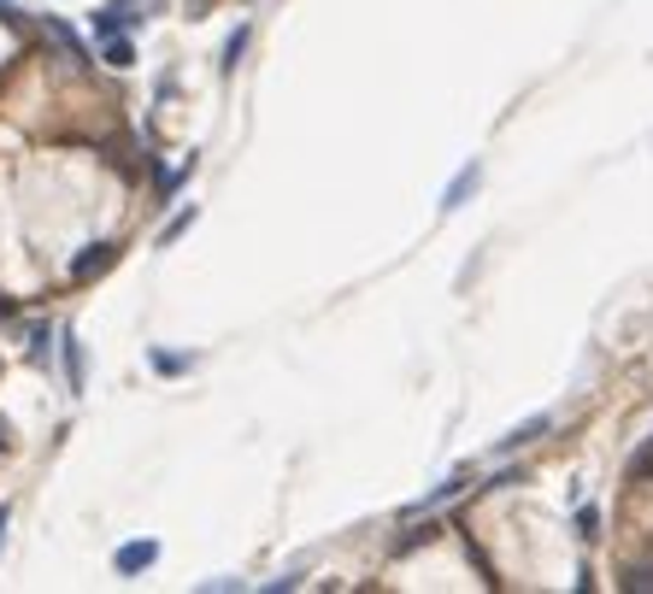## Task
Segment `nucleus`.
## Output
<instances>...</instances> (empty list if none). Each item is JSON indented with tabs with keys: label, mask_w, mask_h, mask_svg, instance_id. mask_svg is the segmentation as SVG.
Returning a JSON list of instances; mask_svg holds the SVG:
<instances>
[{
	"label": "nucleus",
	"mask_w": 653,
	"mask_h": 594,
	"mask_svg": "<svg viewBox=\"0 0 653 594\" xmlns=\"http://www.w3.org/2000/svg\"><path fill=\"white\" fill-rule=\"evenodd\" d=\"M189 224H195V207H189V212H177V218H171V224H166V241H177V236H182V230H189Z\"/></svg>",
	"instance_id": "6e6552de"
},
{
	"label": "nucleus",
	"mask_w": 653,
	"mask_h": 594,
	"mask_svg": "<svg viewBox=\"0 0 653 594\" xmlns=\"http://www.w3.org/2000/svg\"><path fill=\"white\" fill-rule=\"evenodd\" d=\"M0 318H12V300H0Z\"/></svg>",
	"instance_id": "f8f14e48"
},
{
	"label": "nucleus",
	"mask_w": 653,
	"mask_h": 594,
	"mask_svg": "<svg viewBox=\"0 0 653 594\" xmlns=\"http://www.w3.org/2000/svg\"><path fill=\"white\" fill-rule=\"evenodd\" d=\"M59 341H66V377H71V388H83V347H77V336H71V330L59 336Z\"/></svg>",
	"instance_id": "20e7f679"
},
{
	"label": "nucleus",
	"mask_w": 653,
	"mask_h": 594,
	"mask_svg": "<svg viewBox=\"0 0 653 594\" xmlns=\"http://www.w3.org/2000/svg\"><path fill=\"white\" fill-rule=\"evenodd\" d=\"M0 24H12V30H18V7H12V0H0Z\"/></svg>",
	"instance_id": "1a4fd4ad"
},
{
	"label": "nucleus",
	"mask_w": 653,
	"mask_h": 594,
	"mask_svg": "<svg viewBox=\"0 0 653 594\" xmlns=\"http://www.w3.org/2000/svg\"><path fill=\"white\" fill-rule=\"evenodd\" d=\"M241 48H248V30H236V36H230V42H224V71H230V66H236V59H241Z\"/></svg>",
	"instance_id": "0eeeda50"
},
{
	"label": "nucleus",
	"mask_w": 653,
	"mask_h": 594,
	"mask_svg": "<svg viewBox=\"0 0 653 594\" xmlns=\"http://www.w3.org/2000/svg\"><path fill=\"white\" fill-rule=\"evenodd\" d=\"M154 560H159V542H125V547L112 553V565L125 571V577H136V571H148Z\"/></svg>",
	"instance_id": "f257e3e1"
},
{
	"label": "nucleus",
	"mask_w": 653,
	"mask_h": 594,
	"mask_svg": "<svg viewBox=\"0 0 653 594\" xmlns=\"http://www.w3.org/2000/svg\"><path fill=\"white\" fill-rule=\"evenodd\" d=\"M118 259V248L112 241H95L89 254H77V265H71V277H95V271H107V265Z\"/></svg>",
	"instance_id": "f03ea898"
},
{
	"label": "nucleus",
	"mask_w": 653,
	"mask_h": 594,
	"mask_svg": "<svg viewBox=\"0 0 653 594\" xmlns=\"http://www.w3.org/2000/svg\"><path fill=\"white\" fill-rule=\"evenodd\" d=\"M630 471H653V447H647V454H642L636 465H630Z\"/></svg>",
	"instance_id": "9d476101"
},
{
	"label": "nucleus",
	"mask_w": 653,
	"mask_h": 594,
	"mask_svg": "<svg viewBox=\"0 0 653 594\" xmlns=\"http://www.w3.org/2000/svg\"><path fill=\"white\" fill-rule=\"evenodd\" d=\"M107 66H130V42H125V36H107Z\"/></svg>",
	"instance_id": "423d86ee"
},
{
	"label": "nucleus",
	"mask_w": 653,
	"mask_h": 594,
	"mask_svg": "<svg viewBox=\"0 0 653 594\" xmlns=\"http://www.w3.org/2000/svg\"><path fill=\"white\" fill-rule=\"evenodd\" d=\"M477 189V166H465L459 177H454V189H447V200H442V207L447 212H454V207H465V195H472Z\"/></svg>",
	"instance_id": "7ed1b4c3"
},
{
	"label": "nucleus",
	"mask_w": 653,
	"mask_h": 594,
	"mask_svg": "<svg viewBox=\"0 0 653 594\" xmlns=\"http://www.w3.org/2000/svg\"><path fill=\"white\" fill-rule=\"evenodd\" d=\"M48 347H53V341H48V324H30V359H36V365L48 359Z\"/></svg>",
	"instance_id": "39448f33"
},
{
	"label": "nucleus",
	"mask_w": 653,
	"mask_h": 594,
	"mask_svg": "<svg viewBox=\"0 0 653 594\" xmlns=\"http://www.w3.org/2000/svg\"><path fill=\"white\" fill-rule=\"evenodd\" d=\"M0 542H7V506H0Z\"/></svg>",
	"instance_id": "9b49d317"
},
{
	"label": "nucleus",
	"mask_w": 653,
	"mask_h": 594,
	"mask_svg": "<svg viewBox=\"0 0 653 594\" xmlns=\"http://www.w3.org/2000/svg\"><path fill=\"white\" fill-rule=\"evenodd\" d=\"M0 447H7V424H0Z\"/></svg>",
	"instance_id": "ddd939ff"
}]
</instances>
